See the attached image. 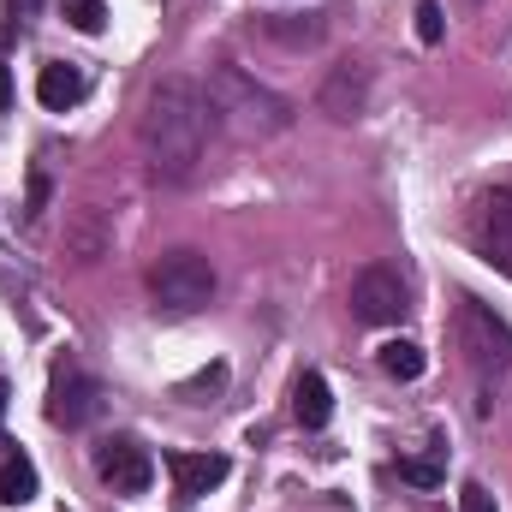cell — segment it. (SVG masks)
I'll return each instance as SVG.
<instances>
[{"label": "cell", "mask_w": 512, "mask_h": 512, "mask_svg": "<svg viewBox=\"0 0 512 512\" xmlns=\"http://www.w3.org/2000/svg\"><path fill=\"white\" fill-rule=\"evenodd\" d=\"M471 6H477V0H471Z\"/></svg>", "instance_id": "obj_22"}, {"label": "cell", "mask_w": 512, "mask_h": 512, "mask_svg": "<svg viewBox=\"0 0 512 512\" xmlns=\"http://www.w3.org/2000/svg\"><path fill=\"white\" fill-rule=\"evenodd\" d=\"M12 102V72H6V60H0V108Z\"/></svg>", "instance_id": "obj_20"}, {"label": "cell", "mask_w": 512, "mask_h": 512, "mask_svg": "<svg viewBox=\"0 0 512 512\" xmlns=\"http://www.w3.org/2000/svg\"><path fill=\"white\" fill-rule=\"evenodd\" d=\"M149 298L173 316H197L215 298V262L203 251H167L149 262Z\"/></svg>", "instance_id": "obj_3"}, {"label": "cell", "mask_w": 512, "mask_h": 512, "mask_svg": "<svg viewBox=\"0 0 512 512\" xmlns=\"http://www.w3.org/2000/svg\"><path fill=\"white\" fill-rule=\"evenodd\" d=\"M376 358H382V370L393 376V382H417V376H423V364H429L417 340H387Z\"/></svg>", "instance_id": "obj_14"}, {"label": "cell", "mask_w": 512, "mask_h": 512, "mask_svg": "<svg viewBox=\"0 0 512 512\" xmlns=\"http://www.w3.org/2000/svg\"><path fill=\"white\" fill-rule=\"evenodd\" d=\"M441 30H447V18H441V0H417V36L435 48V42H441Z\"/></svg>", "instance_id": "obj_16"}, {"label": "cell", "mask_w": 512, "mask_h": 512, "mask_svg": "<svg viewBox=\"0 0 512 512\" xmlns=\"http://www.w3.org/2000/svg\"><path fill=\"white\" fill-rule=\"evenodd\" d=\"M477 239H483V256L512 274V191H489V197H483Z\"/></svg>", "instance_id": "obj_9"}, {"label": "cell", "mask_w": 512, "mask_h": 512, "mask_svg": "<svg viewBox=\"0 0 512 512\" xmlns=\"http://www.w3.org/2000/svg\"><path fill=\"white\" fill-rule=\"evenodd\" d=\"M36 12H42V0H6V18H12V30H30V24H36Z\"/></svg>", "instance_id": "obj_19"}, {"label": "cell", "mask_w": 512, "mask_h": 512, "mask_svg": "<svg viewBox=\"0 0 512 512\" xmlns=\"http://www.w3.org/2000/svg\"><path fill=\"white\" fill-rule=\"evenodd\" d=\"M0 417H6V387H0Z\"/></svg>", "instance_id": "obj_21"}, {"label": "cell", "mask_w": 512, "mask_h": 512, "mask_svg": "<svg viewBox=\"0 0 512 512\" xmlns=\"http://www.w3.org/2000/svg\"><path fill=\"white\" fill-rule=\"evenodd\" d=\"M96 471H102V483H114L120 495H143V489H149V477H155L149 453H143L131 435H108V441L96 447Z\"/></svg>", "instance_id": "obj_7"}, {"label": "cell", "mask_w": 512, "mask_h": 512, "mask_svg": "<svg viewBox=\"0 0 512 512\" xmlns=\"http://www.w3.org/2000/svg\"><path fill=\"white\" fill-rule=\"evenodd\" d=\"M203 96H209L215 120H227L245 137H280V131L292 126V102L274 96L268 84H256L251 72H239V66H215L209 84H203Z\"/></svg>", "instance_id": "obj_2"}, {"label": "cell", "mask_w": 512, "mask_h": 512, "mask_svg": "<svg viewBox=\"0 0 512 512\" xmlns=\"http://www.w3.org/2000/svg\"><path fill=\"white\" fill-rule=\"evenodd\" d=\"M364 102H370V66H358V60H346V66H334L328 78H322V96H316V108L328 114V120H358L364 114Z\"/></svg>", "instance_id": "obj_8"}, {"label": "cell", "mask_w": 512, "mask_h": 512, "mask_svg": "<svg viewBox=\"0 0 512 512\" xmlns=\"http://www.w3.org/2000/svg\"><path fill=\"white\" fill-rule=\"evenodd\" d=\"M209 131H215V108L203 96V84L191 78H161L149 90V108H143V126H137V143H143V161L155 179L167 185H185L209 149Z\"/></svg>", "instance_id": "obj_1"}, {"label": "cell", "mask_w": 512, "mask_h": 512, "mask_svg": "<svg viewBox=\"0 0 512 512\" xmlns=\"http://www.w3.org/2000/svg\"><path fill=\"white\" fill-rule=\"evenodd\" d=\"M167 471H173V489L185 501H197V495L227 483V459L221 453H167Z\"/></svg>", "instance_id": "obj_10"}, {"label": "cell", "mask_w": 512, "mask_h": 512, "mask_svg": "<svg viewBox=\"0 0 512 512\" xmlns=\"http://www.w3.org/2000/svg\"><path fill=\"white\" fill-rule=\"evenodd\" d=\"M24 501H36V465L24 453H12L0 465V507H24Z\"/></svg>", "instance_id": "obj_13"}, {"label": "cell", "mask_w": 512, "mask_h": 512, "mask_svg": "<svg viewBox=\"0 0 512 512\" xmlns=\"http://www.w3.org/2000/svg\"><path fill=\"white\" fill-rule=\"evenodd\" d=\"M292 417H298L304 429H322V423L334 417V393H328V382H322L316 370H304L298 387H292Z\"/></svg>", "instance_id": "obj_12"}, {"label": "cell", "mask_w": 512, "mask_h": 512, "mask_svg": "<svg viewBox=\"0 0 512 512\" xmlns=\"http://www.w3.org/2000/svg\"><path fill=\"white\" fill-rule=\"evenodd\" d=\"M96 411H102V382L84 376L78 364H60V370H54V387H48V423L84 429Z\"/></svg>", "instance_id": "obj_6"}, {"label": "cell", "mask_w": 512, "mask_h": 512, "mask_svg": "<svg viewBox=\"0 0 512 512\" xmlns=\"http://www.w3.org/2000/svg\"><path fill=\"white\" fill-rule=\"evenodd\" d=\"M459 352L471 358L477 376H501V370H512V328L489 304L465 298L459 304Z\"/></svg>", "instance_id": "obj_4"}, {"label": "cell", "mask_w": 512, "mask_h": 512, "mask_svg": "<svg viewBox=\"0 0 512 512\" xmlns=\"http://www.w3.org/2000/svg\"><path fill=\"white\" fill-rule=\"evenodd\" d=\"M405 310H411V304H405V280H399V268L370 262V268L352 274V316H358V322H370V328H393Z\"/></svg>", "instance_id": "obj_5"}, {"label": "cell", "mask_w": 512, "mask_h": 512, "mask_svg": "<svg viewBox=\"0 0 512 512\" xmlns=\"http://www.w3.org/2000/svg\"><path fill=\"white\" fill-rule=\"evenodd\" d=\"M66 24L84 30V36H102L108 30V6L102 0H66Z\"/></svg>", "instance_id": "obj_15"}, {"label": "cell", "mask_w": 512, "mask_h": 512, "mask_svg": "<svg viewBox=\"0 0 512 512\" xmlns=\"http://www.w3.org/2000/svg\"><path fill=\"white\" fill-rule=\"evenodd\" d=\"M84 72L72 66V60H48L42 72H36V96H42V108H54V114H66V108H78L84 102Z\"/></svg>", "instance_id": "obj_11"}, {"label": "cell", "mask_w": 512, "mask_h": 512, "mask_svg": "<svg viewBox=\"0 0 512 512\" xmlns=\"http://www.w3.org/2000/svg\"><path fill=\"white\" fill-rule=\"evenodd\" d=\"M459 512H495V495H489L483 483H465V489H459Z\"/></svg>", "instance_id": "obj_18"}, {"label": "cell", "mask_w": 512, "mask_h": 512, "mask_svg": "<svg viewBox=\"0 0 512 512\" xmlns=\"http://www.w3.org/2000/svg\"><path fill=\"white\" fill-rule=\"evenodd\" d=\"M399 477L417 483V489H435V483H441V465H435V459H399Z\"/></svg>", "instance_id": "obj_17"}]
</instances>
